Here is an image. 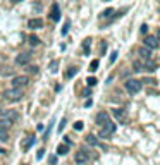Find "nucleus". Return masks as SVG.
<instances>
[{
  "label": "nucleus",
  "mask_w": 160,
  "mask_h": 165,
  "mask_svg": "<svg viewBox=\"0 0 160 165\" xmlns=\"http://www.w3.org/2000/svg\"><path fill=\"white\" fill-rule=\"evenodd\" d=\"M133 67H134V71H136V72H138V71L153 72V71L157 69V66H155L153 62H150V60H141V58H138V60H134V62H133Z\"/></svg>",
  "instance_id": "nucleus-1"
},
{
  "label": "nucleus",
  "mask_w": 160,
  "mask_h": 165,
  "mask_svg": "<svg viewBox=\"0 0 160 165\" xmlns=\"http://www.w3.org/2000/svg\"><path fill=\"white\" fill-rule=\"evenodd\" d=\"M24 97V89H16V88H10L7 91H4V98L7 102H19Z\"/></svg>",
  "instance_id": "nucleus-2"
},
{
  "label": "nucleus",
  "mask_w": 160,
  "mask_h": 165,
  "mask_svg": "<svg viewBox=\"0 0 160 165\" xmlns=\"http://www.w3.org/2000/svg\"><path fill=\"white\" fill-rule=\"evenodd\" d=\"M124 86H126V89L129 91L131 95H138L141 91V81H138V79H128L124 83Z\"/></svg>",
  "instance_id": "nucleus-3"
},
{
  "label": "nucleus",
  "mask_w": 160,
  "mask_h": 165,
  "mask_svg": "<svg viewBox=\"0 0 160 165\" xmlns=\"http://www.w3.org/2000/svg\"><path fill=\"white\" fill-rule=\"evenodd\" d=\"M28 83H30L28 76H14L12 81H10L12 88H16V89H22L24 86H28Z\"/></svg>",
  "instance_id": "nucleus-4"
},
{
  "label": "nucleus",
  "mask_w": 160,
  "mask_h": 165,
  "mask_svg": "<svg viewBox=\"0 0 160 165\" xmlns=\"http://www.w3.org/2000/svg\"><path fill=\"white\" fill-rule=\"evenodd\" d=\"M74 160H76V164L78 165H86V162L90 160V153H88L86 150H79V151H76Z\"/></svg>",
  "instance_id": "nucleus-5"
},
{
  "label": "nucleus",
  "mask_w": 160,
  "mask_h": 165,
  "mask_svg": "<svg viewBox=\"0 0 160 165\" xmlns=\"http://www.w3.org/2000/svg\"><path fill=\"white\" fill-rule=\"evenodd\" d=\"M95 122H97L100 127H103L107 122H110L109 114H107V112H98V114H97V117H95Z\"/></svg>",
  "instance_id": "nucleus-6"
},
{
  "label": "nucleus",
  "mask_w": 160,
  "mask_h": 165,
  "mask_svg": "<svg viewBox=\"0 0 160 165\" xmlns=\"http://www.w3.org/2000/svg\"><path fill=\"white\" fill-rule=\"evenodd\" d=\"M145 47L150 50L159 48V40L155 38V36H145Z\"/></svg>",
  "instance_id": "nucleus-7"
},
{
  "label": "nucleus",
  "mask_w": 160,
  "mask_h": 165,
  "mask_svg": "<svg viewBox=\"0 0 160 165\" xmlns=\"http://www.w3.org/2000/svg\"><path fill=\"white\" fill-rule=\"evenodd\" d=\"M0 119H9L14 122L17 119V112L16 110H0Z\"/></svg>",
  "instance_id": "nucleus-8"
},
{
  "label": "nucleus",
  "mask_w": 160,
  "mask_h": 165,
  "mask_svg": "<svg viewBox=\"0 0 160 165\" xmlns=\"http://www.w3.org/2000/svg\"><path fill=\"white\" fill-rule=\"evenodd\" d=\"M138 55H140L141 60H151V50L146 48V47H140L138 48Z\"/></svg>",
  "instance_id": "nucleus-9"
},
{
  "label": "nucleus",
  "mask_w": 160,
  "mask_h": 165,
  "mask_svg": "<svg viewBox=\"0 0 160 165\" xmlns=\"http://www.w3.org/2000/svg\"><path fill=\"white\" fill-rule=\"evenodd\" d=\"M30 60H31V53H19L16 57V64L17 66H26Z\"/></svg>",
  "instance_id": "nucleus-10"
},
{
  "label": "nucleus",
  "mask_w": 160,
  "mask_h": 165,
  "mask_svg": "<svg viewBox=\"0 0 160 165\" xmlns=\"http://www.w3.org/2000/svg\"><path fill=\"white\" fill-rule=\"evenodd\" d=\"M50 19L55 21V22H59V21H60V10H59V5H57V4H53V5H52Z\"/></svg>",
  "instance_id": "nucleus-11"
},
{
  "label": "nucleus",
  "mask_w": 160,
  "mask_h": 165,
  "mask_svg": "<svg viewBox=\"0 0 160 165\" xmlns=\"http://www.w3.org/2000/svg\"><path fill=\"white\" fill-rule=\"evenodd\" d=\"M28 28H31V29L43 28V21H41V19H30V21H28Z\"/></svg>",
  "instance_id": "nucleus-12"
},
{
  "label": "nucleus",
  "mask_w": 160,
  "mask_h": 165,
  "mask_svg": "<svg viewBox=\"0 0 160 165\" xmlns=\"http://www.w3.org/2000/svg\"><path fill=\"white\" fill-rule=\"evenodd\" d=\"M12 120H9V119H0V129L2 131H9L10 127H12Z\"/></svg>",
  "instance_id": "nucleus-13"
},
{
  "label": "nucleus",
  "mask_w": 160,
  "mask_h": 165,
  "mask_svg": "<svg viewBox=\"0 0 160 165\" xmlns=\"http://www.w3.org/2000/svg\"><path fill=\"white\" fill-rule=\"evenodd\" d=\"M114 115L117 117L119 122H126V119H128V117H126V112L120 110V108H115V110H114Z\"/></svg>",
  "instance_id": "nucleus-14"
},
{
  "label": "nucleus",
  "mask_w": 160,
  "mask_h": 165,
  "mask_svg": "<svg viewBox=\"0 0 160 165\" xmlns=\"http://www.w3.org/2000/svg\"><path fill=\"white\" fill-rule=\"evenodd\" d=\"M86 143H88V145H91V146H100L98 138L93 136V134H88V136H86Z\"/></svg>",
  "instance_id": "nucleus-15"
},
{
  "label": "nucleus",
  "mask_w": 160,
  "mask_h": 165,
  "mask_svg": "<svg viewBox=\"0 0 160 165\" xmlns=\"http://www.w3.org/2000/svg\"><path fill=\"white\" fill-rule=\"evenodd\" d=\"M110 136H112V133H110V131H107L105 127H102L100 133H98V138H103V139H110Z\"/></svg>",
  "instance_id": "nucleus-16"
},
{
  "label": "nucleus",
  "mask_w": 160,
  "mask_h": 165,
  "mask_svg": "<svg viewBox=\"0 0 160 165\" xmlns=\"http://www.w3.org/2000/svg\"><path fill=\"white\" fill-rule=\"evenodd\" d=\"M67 151H69V145H64V143H62V145L57 146V153H59V155H66Z\"/></svg>",
  "instance_id": "nucleus-17"
},
{
  "label": "nucleus",
  "mask_w": 160,
  "mask_h": 165,
  "mask_svg": "<svg viewBox=\"0 0 160 165\" xmlns=\"http://www.w3.org/2000/svg\"><path fill=\"white\" fill-rule=\"evenodd\" d=\"M33 145H35V138H33V136H30V139H26V141L22 143V148H24V150L28 151V150H30V148H31Z\"/></svg>",
  "instance_id": "nucleus-18"
},
{
  "label": "nucleus",
  "mask_w": 160,
  "mask_h": 165,
  "mask_svg": "<svg viewBox=\"0 0 160 165\" xmlns=\"http://www.w3.org/2000/svg\"><path fill=\"white\" fill-rule=\"evenodd\" d=\"M98 66H100V60L95 58V60H91L90 62V69H88V71H90V72H95V71L98 69Z\"/></svg>",
  "instance_id": "nucleus-19"
},
{
  "label": "nucleus",
  "mask_w": 160,
  "mask_h": 165,
  "mask_svg": "<svg viewBox=\"0 0 160 165\" xmlns=\"http://www.w3.org/2000/svg\"><path fill=\"white\" fill-rule=\"evenodd\" d=\"M76 74H78V69H76V67H71L69 71L66 72V78H67V79H71V78H74Z\"/></svg>",
  "instance_id": "nucleus-20"
},
{
  "label": "nucleus",
  "mask_w": 160,
  "mask_h": 165,
  "mask_svg": "<svg viewBox=\"0 0 160 165\" xmlns=\"http://www.w3.org/2000/svg\"><path fill=\"white\" fill-rule=\"evenodd\" d=\"M105 129H107V131H110V133H112V134H114V133H115V129H117V126H115V124H114V122H107V124H105Z\"/></svg>",
  "instance_id": "nucleus-21"
},
{
  "label": "nucleus",
  "mask_w": 160,
  "mask_h": 165,
  "mask_svg": "<svg viewBox=\"0 0 160 165\" xmlns=\"http://www.w3.org/2000/svg\"><path fill=\"white\" fill-rule=\"evenodd\" d=\"M7 139H9V131H2V129H0V141L5 143Z\"/></svg>",
  "instance_id": "nucleus-22"
},
{
  "label": "nucleus",
  "mask_w": 160,
  "mask_h": 165,
  "mask_svg": "<svg viewBox=\"0 0 160 165\" xmlns=\"http://www.w3.org/2000/svg\"><path fill=\"white\" fill-rule=\"evenodd\" d=\"M30 43L33 45V47H36V45L40 43V38H38L36 35H31V36H30Z\"/></svg>",
  "instance_id": "nucleus-23"
},
{
  "label": "nucleus",
  "mask_w": 160,
  "mask_h": 165,
  "mask_svg": "<svg viewBox=\"0 0 160 165\" xmlns=\"http://www.w3.org/2000/svg\"><path fill=\"white\" fill-rule=\"evenodd\" d=\"M97 83H98V81H97V78H93V76H90V78L86 79V84H88V86H95V84H97Z\"/></svg>",
  "instance_id": "nucleus-24"
},
{
  "label": "nucleus",
  "mask_w": 160,
  "mask_h": 165,
  "mask_svg": "<svg viewBox=\"0 0 160 165\" xmlns=\"http://www.w3.org/2000/svg\"><path fill=\"white\" fill-rule=\"evenodd\" d=\"M90 47H91V40L86 38L84 40V53H90Z\"/></svg>",
  "instance_id": "nucleus-25"
},
{
  "label": "nucleus",
  "mask_w": 160,
  "mask_h": 165,
  "mask_svg": "<svg viewBox=\"0 0 160 165\" xmlns=\"http://www.w3.org/2000/svg\"><path fill=\"white\" fill-rule=\"evenodd\" d=\"M110 14H114V9L110 7V9H105L103 12H102V17H109Z\"/></svg>",
  "instance_id": "nucleus-26"
},
{
  "label": "nucleus",
  "mask_w": 160,
  "mask_h": 165,
  "mask_svg": "<svg viewBox=\"0 0 160 165\" xmlns=\"http://www.w3.org/2000/svg\"><path fill=\"white\" fill-rule=\"evenodd\" d=\"M69 28H71V22L69 21H66V24H64V28H62V35H67Z\"/></svg>",
  "instance_id": "nucleus-27"
},
{
  "label": "nucleus",
  "mask_w": 160,
  "mask_h": 165,
  "mask_svg": "<svg viewBox=\"0 0 160 165\" xmlns=\"http://www.w3.org/2000/svg\"><path fill=\"white\" fill-rule=\"evenodd\" d=\"M83 126H84V124H83V120L74 122V129H76V131H81V129H83Z\"/></svg>",
  "instance_id": "nucleus-28"
},
{
  "label": "nucleus",
  "mask_w": 160,
  "mask_h": 165,
  "mask_svg": "<svg viewBox=\"0 0 160 165\" xmlns=\"http://www.w3.org/2000/svg\"><path fill=\"white\" fill-rule=\"evenodd\" d=\"M26 71H30L31 74H36V72H38V67H36V66H30Z\"/></svg>",
  "instance_id": "nucleus-29"
},
{
  "label": "nucleus",
  "mask_w": 160,
  "mask_h": 165,
  "mask_svg": "<svg viewBox=\"0 0 160 165\" xmlns=\"http://www.w3.org/2000/svg\"><path fill=\"white\" fill-rule=\"evenodd\" d=\"M105 50H107V41H102V47H100V53H102V55L105 53Z\"/></svg>",
  "instance_id": "nucleus-30"
},
{
  "label": "nucleus",
  "mask_w": 160,
  "mask_h": 165,
  "mask_svg": "<svg viewBox=\"0 0 160 165\" xmlns=\"http://www.w3.org/2000/svg\"><path fill=\"white\" fill-rule=\"evenodd\" d=\"M64 127H66V119H62V120H60V124H59V133H62V131H64Z\"/></svg>",
  "instance_id": "nucleus-31"
},
{
  "label": "nucleus",
  "mask_w": 160,
  "mask_h": 165,
  "mask_svg": "<svg viewBox=\"0 0 160 165\" xmlns=\"http://www.w3.org/2000/svg\"><path fill=\"white\" fill-rule=\"evenodd\" d=\"M43 155H45V150L41 148V150H38V153H36V158H38V160H41V158H43Z\"/></svg>",
  "instance_id": "nucleus-32"
},
{
  "label": "nucleus",
  "mask_w": 160,
  "mask_h": 165,
  "mask_svg": "<svg viewBox=\"0 0 160 165\" xmlns=\"http://www.w3.org/2000/svg\"><path fill=\"white\" fill-rule=\"evenodd\" d=\"M115 58H117V52H114V53L110 55V60H109V64H114V62H115Z\"/></svg>",
  "instance_id": "nucleus-33"
},
{
  "label": "nucleus",
  "mask_w": 160,
  "mask_h": 165,
  "mask_svg": "<svg viewBox=\"0 0 160 165\" xmlns=\"http://www.w3.org/2000/svg\"><path fill=\"white\" fill-rule=\"evenodd\" d=\"M57 66H59L57 62H52V64H50V71H52V72H57Z\"/></svg>",
  "instance_id": "nucleus-34"
},
{
  "label": "nucleus",
  "mask_w": 160,
  "mask_h": 165,
  "mask_svg": "<svg viewBox=\"0 0 160 165\" xmlns=\"http://www.w3.org/2000/svg\"><path fill=\"white\" fill-rule=\"evenodd\" d=\"M64 145H72V141H71V139H69V136H64Z\"/></svg>",
  "instance_id": "nucleus-35"
},
{
  "label": "nucleus",
  "mask_w": 160,
  "mask_h": 165,
  "mask_svg": "<svg viewBox=\"0 0 160 165\" xmlns=\"http://www.w3.org/2000/svg\"><path fill=\"white\" fill-rule=\"evenodd\" d=\"M4 155H7V150H5V148H0V156H4Z\"/></svg>",
  "instance_id": "nucleus-36"
},
{
  "label": "nucleus",
  "mask_w": 160,
  "mask_h": 165,
  "mask_svg": "<svg viewBox=\"0 0 160 165\" xmlns=\"http://www.w3.org/2000/svg\"><path fill=\"white\" fill-rule=\"evenodd\" d=\"M146 31H148V26H146V24H143V26H141V33H146Z\"/></svg>",
  "instance_id": "nucleus-37"
},
{
  "label": "nucleus",
  "mask_w": 160,
  "mask_h": 165,
  "mask_svg": "<svg viewBox=\"0 0 160 165\" xmlns=\"http://www.w3.org/2000/svg\"><path fill=\"white\" fill-rule=\"evenodd\" d=\"M50 164H52V165L57 164V156H50Z\"/></svg>",
  "instance_id": "nucleus-38"
},
{
  "label": "nucleus",
  "mask_w": 160,
  "mask_h": 165,
  "mask_svg": "<svg viewBox=\"0 0 160 165\" xmlns=\"http://www.w3.org/2000/svg\"><path fill=\"white\" fill-rule=\"evenodd\" d=\"M83 93H84V95L88 97V95H90V93H91V91H90V88H84V91H83Z\"/></svg>",
  "instance_id": "nucleus-39"
},
{
  "label": "nucleus",
  "mask_w": 160,
  "mask_h": 165,
  "mask_svg": "<svg viewBox=\"0 0 160 165\" xmlns=\"http://www.w3.org/2000/svg\"><path fill=\"white\" fill-rule=\"evenodd\" d=\"M155 38L159 40V43H160V29H159V33H157V36H155Z\"/></svg>",
  "instance_id": "nucleus-40"
},
{
  "label": "nucleus",
  "mask_w": 160,
  "mask_h": 165,
  "mask_svg": "<svg viewBox=\"0 0 160 165\" xmlns=\"http://www.w3.org/2000/svg\"><path fill=\"white\" fill-rule=\"evenodd\" d=\"M12 4H19V2H22V0H10Z\"/></svg>",
  "instance_id": "nucleus-41"
},
{
  "label": "nucleus",
  "mask_w": 160,
  "mask_h": 165,
  "mask_svg": "<svg viewBox=\"0 0 160 165\" xmlns=\"http://www.w3.org/2000/svg\"><path fill=\"white\" fill-rule=\"evenodd\" d=\"M105 2H109V0H105Z\"/></svg>",
  "instance_id": "nucleus-42"
}]
</instances>
